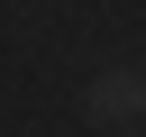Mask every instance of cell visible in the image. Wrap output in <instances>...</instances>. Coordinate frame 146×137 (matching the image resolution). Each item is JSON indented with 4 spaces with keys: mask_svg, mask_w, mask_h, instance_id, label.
I'll use <instances>...</instances> for the list:
<instances>
[{
    "mask_svg": "<svg viewBox=\"0 0 146 137\" xmlns=\"http://www.w3.org/2000/svg\"><path fill=\"white\" fill-rule=\"evenodd\" d=\"M137 110H146V82H137V73H110V82L91 91V119H137Z\"/></svg>",
    "mask_w": 146,
    "mask_h": 137,
    "instance_id": "obj_1",
    "label": "cell"
}]
</instances>
